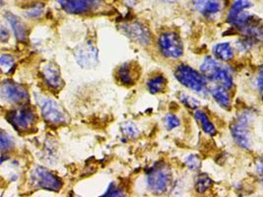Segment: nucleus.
<instances>
[{
  "label": "nucleus",
  "instance_id": "obj_1",
  "mask_svg": "<svg viewBox=\"0 0 263 197\" xmlns=\"http://www.w3.org/2000/svg\"><path fill=\"white\" fill-rule=\"evenodd\" d=\"M200 70L207 79L214 81L218 85L223 86L227 90L233 87L232 74L215 58L207 56L200 66Z\"/></svg>",
  "mask_w": 263,
  "mask_h": 197
},
{
  "label": "nucleus",
  "instance_id": "obj_2",
  "mask_svg": "<svg viewBox=\"0 0 263 197\" xmlns=\"http://www.w3.org/2000/svg\"><path fill=\"white\" fill-rule=\"evenodd\" d=\"M175 75L180 83L193 92L203 94L204 92L207 91L206 77L203 74L194 70L191 66L180 64L177 67Z\"/></svg>",
  "mask_w": 263,
  "mask_h": 197
},
{
  "label": "nucleus",
  "instance_id": "obj_3",
  "mask_svg": "<svg viewBox=\"0 0 263 197\" xmlns=\"http://www.w3.org/2000/svg\"><path fill=\"white\" fill-rule=\"evenodd\" d=\"M171 182V171L166 165L154 166L147 174V185L155 194H162L167 190Z\"/></svg>",
  "mask_w": 263,
  "mask_h": 197
},
{
  "label": "nucleus",
  "instance_id": "obj_4",
  "mask_svg": "<svg viewBox=\"0 0 263 197\" xmlns=\"http://www.w3.org/2000/svg\"><path fill=\"white\" fill-rule=\"evenodd\" d=\"M31 184L37 188L59 192L62 187V181L59 176L43 167H36L31 173Z\"/></svg>",
  "mask_w": 263,
  "mask_h": 197
},
{
  "label": "nucleus",
  "instance_id": "obj_5",
  "mask_svg": "<svg viewBox=\"0 0 263 197\" xmlns=\"http://www.w3.org/2000/svg\"><path fill=\"white\" fill-rule=\"evenodd\" d=\"M161 53L167 58H179L183 53V45L180 37L174 32L163 33L158 42Z\"/></svg>",
  "mask_w": 263,
  "mask_h": 197
},
{
  "label": "nucleus",
  "instance_id": "obj_6",
  "mask_svg": "<svg viewBox=\"0 0 263 197\" xmlns=\"http://www.w3.org/2000/svg\"><path fill=\"white\" fill-rule=\"evenodd\" d=\"M250 114H240L231 125V133L235 142L242 149H250L251 145L250 133Z\"/></svg>",
  "mask_w": 263,
  "mask_h": 197
},
{
  "label": "nucleus",
  "instance_id": "obj_7",
  "mask_svg": "<svg viewBox=\"0 0 263 197\" xmlns=\"http://www.w3.org/2000/svg\"><path fill=\"white\" fill-rule=\"evenodd\" d=\"M37 101L40 103L42 115L47 123L54 125L66 123V113L54 100L48 97H41Z\"/></svg>",
  "mask_w": 263,
  "mask_h": 197
},
{
  "label": "nucleus",
  "instance_id": "obj_8",
  "mask_svg": "<svg viewBox=\"0 0 263 197\" xmlns=\"http://www.w3.org/2000/svg\"><path fill=\"white\" fill-rule=\"evenodd\" d=\"M7 121L12 124L15 129L19 131L28 130L36 122V113L29 107H19L8 111L6 115Z\"/></svg>",
  "mask_w": 263,
  "mask_h": 197
},
{
  "label": "nucleus",
  "instance_id": "obj_9",
  "mask_svg": "<svg viewBox=\"0 0 263 197\" xmlns=\"http://www.w3.org/2000/svg\"><path fill=\"white\" fill-rule=\"evenodd\" d=\"M1 98L10 104H23L29 101V93L24 87L11 80H5L1 84Z\"/></svg>",
  "mask_w": 263,
  "mask_h": 197
},
{
  "label": "nucleus",
  "instance_id": "obj_10",
  "mask_svg": "<svg viewBox=\"0 0 263 197\" xmlns=\"http://www.w3.org/2000/svg\"><path fill=\"white\" fill-rule=\"evenodd\" d=\"M74 55L76 62L82 68H93L99 62L98 50L91 43H86L78 46L74 51Z\"/></svg>",
  "mask_w": 263,
  "mask_h": 197
},
{
  "label": "nucleus",
  "instance_id": "obj_11",
  "mask_svg": "<svg viewBox=\"0 0 263 197\" xmlns=\"http://www.w3.org/2000/svg\"><path fill=\"white\" fill-rule=\"evenodd\" d=\"M120 29L130 40L141 46H147L151 42L148 29L138 22L124 23L120 26Z\"/></svg>",
  "mask_w": 263,
  "mask_h": 197
},
{
  "label": "nucleus",
  "instance_id": "obj_12",
  "mask_svg": "<svg viewBox=\"0 0 263 197\" xmlns=\"http://www.w3.org/2000/svg\"><path fill=\"white\" fill-rule=\"evenodd\" d=\"M61 8L69 14H84L96 8L102 0H58Z\"/></svg>",
  "mask_w": 263,
  "mask_h": 197
},
{
  "label": "nucleus",
  "instance_id": "obj_13",
  "mask_svg": "<svg viewBox=\"0 0 263 197\" xmlns=\"http://www.w3.org/2000/svg\"><path fill=\"white\" fill-rule=\"evenodd\" d=\"M42 76L46 84L53 90H60L64 85V81L60 73V67L53 62H47L43 65Z\"/></svg>",
  "mask_w": 263,
  "mask_h": 197
},
{
  "label": "nucleus",
  "instance_id": "obj_14",
  "mask_svg": "<svg viewBox=\"0 0 263 197\" xmlns=\"http://www.w3.org/2000/svg\"><path fill=\"white\" fill-rule=\"evenodd\" d=\"M192 4L197 12L208 18L217 15L222 8L220 0H192Z\"/></svg>",
  "mask_w": 263,
  "mask_h": 197
},
{
  "label": "nucleus",
  "instance_id": "obj_15",
  "mask_svg": "<svg viewBox=\"0 0 263 197\" xmlns=\"http://www.w3.org/2000/svg\"><path fill=\"white\" fill-rule=\"evenodd\" d=\"M4 17L8 24L10 25L15 37L21 43H26L28 38V33L23 21L18 16L9 11L4 13Z\"/></svg>",
  "mask_w": 263,
  "mask_h": 197
},
{
  "label": "nucleus",
  "instance_id": "obj_16",
  "mask_svg": "<svg viewBox=\"0 0 263 197\" xmlns=\"http://www.w3.org/2000/svg\"><path fill=\"white\" fill-rule=\"evenodd\" d=\"M138 76L139 75L136 71V67H134L132 62H126L122 64L118 71V77L120 83L126 86L135 84Z\"/></svg>",
  "mask_w": 263,
  "mask_h": 197
},
{
  "label": "nucleus",
  "instance_id": "obj_17",
  "mask_svg": "<svg viewBox=\"0 0 263 197\" xmlns=\"http://www.w3.org/2000/svg\"><path fill=\"white\" fill-rule=\"evenodd\" d=\"M211 95L213 96V98L215 100L216 102L223 108V109H230L231 107V98L228 94L227 89L224 88L223 86L217 85V86L213 87L210 90Z\"/></svg>",
  "mask_w": 263,
  "mask_h": 197
},
{
  "label": "nucleus",
  "instance_id": "obj_18",
  "mask_svg": "<svg viewBox=\"0 0 263 197\" xmlns=\"http://www.w3.org/2000/svg\"><path fill=\"white\" fill-rule=\"evenodd\" d=\"M213 53L217 60L222 62L231 61L234 57V49L229 43L217 44L213 48Z\"/></svg>",
  "mask_w": 263,
  "mask_h": 197
},
{
  "label": "nucleus",
  "instance_id": "obj_19",
  "mask_svg": "<svg viewBox=\"0 0 263 197\" xmlns=\"http://www.w3.org/2000/svg\"><path fill=\"white\" fill-rule=\"evenodd\" d=\"M194 116H195L196 121L200 123V125H201L205 133H207L208 135H215V126L213 125V123H211V121L208 119L206 113H204L203 111H196L194 113Z\"/></svg>",
  "mask_w": 263,
  "mask_h": 197
},
{
  "label": "nucleus",
  "instance_id": "obj_20",
  "mask_svg": "<svg viewBox=\"0 0 263 197\" xmlns=\"http://www.w3.org/2000/svg\"><path fill=\"white\" fill-rule=\"evenodd\" d=\"M167 85V80L164 76H156L151 78L150 80H148L147 82V87L148 90L152 93V94H157V93H161L165 90Z\"/></svg>",
  "mask_w": 263,
  "mask_h": 197
},
{
  "label": "nucleus",
  "instance_id": "obj_21",
  "mask_svg": "<svg viewBox=\"0 0 263 197\" xmlns=\"http://www.w3.org/2000/svg\"><path fill=\"white\" fill-rule=\"evenodd\" d=\"M250 7H251V3L249 0H235L234 3L232 4V7H231L230 12L228 15V21L232 20L239 13L249 9Z\"/></svg>",
  "mask_w": 263,
  "mask_h": 197
},
{
  "label": "nucleus",
  "instance_id": "obj_22",
  "mask_svg": "<svg viewBox=\"0 0 263 197\" xmlns=\"http://www.w3.org/2000/svg\"><path fill=\"white\" fill-rule=\"evenodd\" d=\"M212 184L213 183L211 179L207 174L200 173L196 176V180H195V189L198 193H204L211 187Z\"/></svg>",
  "mask_w": 263,
  "mask_h": 197
},
{
  "label": "nucleus",
  "instance_id": "obj_23",
  "mask_svg": "<svg viewBox=\"0 0 263 197\" xmlns=\"http://www.w3.org/2000/svg\"><path fill=\"white\" fill-rule=\"evenodd\" d=\"M121 130L124 133V135L129 138H135L139 134V130L137 126L132 123H124L121 124Z\"/></svg>",
  "mask_w": 263,
  "mask_h": 197
},
{
  "label": "nucleus",
  "instance_id": "obj_24",
  "mask_svg": "<svg viewBox=\"0 0 263 197\" xmlns=\"http://www.w3.org/2000/svg\"><path fill=\"white\" fill-rule=\"evenodd\" d=\"M0 140H1V151H2V153H4L5 151H9L14 146V140H13L12 137L9 135L8 133H6L4 130L1 131Z\"/></svg>",
  "mask_w": 263,
  "mask_h": 197
},
{
  "label": "nucleus",
  "instance_id": "obj_25",
  "mask_svg": "<svg viewBox=\"0 0 263 197\" xmlns=\"http://www.w3.org/2000/svg\"><path fill=\"white\" fill-rule=\"evenodd\" d=\"M44 8H45V6L43 3H36L26 11V16L31 19L39 18L44 12Z\"/></svg>",
  "mask_w": 263,
  "mask_h": 197
},
{
  "label": "nucleus",
  "instance_id": "obj_26",
  "mask_svg": "<svg viewBox=\"0 0 263 197\" xmlns=\"http://www.w3.org/2000/svg\"><path fill=\"white\" fill-rule=\"evenodd\" d=\"M184 164L185 166L192 170V171H197L199 168H200V165H201V162L198 156L192 154L190 156H187L184 160Z\"/></svg>",
  "mask_w": 263,
  "mask_h": 197
},
{
  "label": "nucleus",
  "instance_id": "obj_27",
  "mask_svg": "<svg viewBox=\"0 0 263 197\" xmlns=\"http://www.w3.org/2000/svg\"><path fill=\"white\" fill-rule=\"evenodd\" d=\"M14 57L10 54H1V57H0V64H1V67L2 69L5 71V72H8L13 66H14Z\"/></svg>",
  "mask_w": 263,
  "mask_h": 197
},
{
  "label": "nucleus",
  "instance_id": "obj_28",
  "mask_svg": "<svg viewBox=\"0 0 263 197\" xmlns=\"http://www.w3.org/2000/svg\"><path fill=\"white\" fill-rule=\"evenodd\" d=\"M165 125L168 130H172L180 125V120L173 113H168L165 117Z\"/></svg>",
  "mask_w": 263,
  "mask_h": 197
},
{
  "label": "nucleus",
  "instance_id": "obj_29",
  "mask_svg": "<svg viewBox=\"0 0 263 197\" xmlns=\"http://www.w3.org/2000/svg\"><path fill=\"white\" fill-rule=\"evenodd\" d=\"M124 192L122 189H120L118 185L115 184H110L108 186V190L105 192L104 196H123Z\"/></svg>",
  "mask_w": 263,
  "mask_h": 197
},
{
  "label": "nucleus",
  "instance_id": "obj_30",
  "mask_svg": "<svg viewBox=\"0 0 263 197\" xmlns=\"http://www.w3.org/2000/svg\"><path fill=\"white\" fill-rule=\"evenodd\" d=\"M180 101H181L186 107L192 108V109H195V108H197V107L200 105V103H199L196 98H192V97H190V96L184 95V94L180 95Z\"/></svg>",
  "mask_w": 263,
  "mask_h": 197
},
{
  "label": "nucleus",
  "instance_id": "obj_31",
  "mask_svg": "<svg viewBox=\"0 0 263 197\" xmlns=\"http://www.w3.org/2000/svg\"><path fill=\"white\" fill-rule=\"evenodd\" d=\"M256 86L258 88V90L263 93V65L259 68V71L257 74V78H256Z\"/></svg>",
  "mask_w": 263,
  "mask_h": 197
},
{
  "label": "nucleus",
  "instance_id": "obj_32",
  "mask_svg": "<svg viewBox=\"0 0 263 197\" xmlns=\"http://www.w3.org/2000/svg\"><path fill=\"white\" fill-rule=\"evenodd\" d=\"M0 38L2 43H5L8 38H9V32L8 30H6V28L4 26L1 27V32H0Z\"/></svg>",
  "mask_w": 263,
  "mask_h": 197
},
{
  "label": "nucleus",
  "instance_id": "obj_33",
  "mask_svg": "<svg viewBox=\"0 0 263 197\" xmlns=\"http://www.w3.org/2000/svg\"><path fill=\"white\" fill-rule=\"evenodd\" d=\"M257 38H259L261 42H263V29H258L257 32Z\"/></svg>",
  "mask_w": 263,
  "mask_h": 197
}]
</instances>
